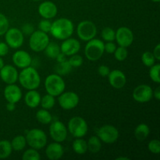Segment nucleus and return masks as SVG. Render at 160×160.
<instances>
[{"label":"nucleus","mask_w":160,"mask_h":160,"mask_svg":"<svg viewBox=\"0 0 160 160\" xmlns=\"http://www.w3.org/2000/svg\"><path fill=\"white\" fill-rule=\"evenodd\" d=\"M73 22L67 18H59L52 23L50 34L58 40H65L73 34Z\"/></svg>","instance_id":"1"},{"label":"nucleus","mask_w":160,"mask_h":160,"mask_svg":"<svg viewBox=\"0 0 160 160\" xmlns=\"http://www.w3.org/2000/svg\"><path fill=\"white\" fill-rule=\"evenodd\" d=\"M18 81L20 85L27 90H36L41 84V77L34 67L22 69L19 73Z\"/></svg>","instance_id":"2"},{"label":"nucleus","mask_w":160,"mask_h":160,"mask_svg":"<svg viewBox=\"0 0 160 160\" xmlns=\"http://www.w3.org/2000/svg\"><path fill=\"white\" fill-rule=\"evenodd\" d=\"M45 88L47 94L58 97L65 92L66 84L60 75L57 73L50 74L45 80Z\"/></svg>","instance_id":"3"},{"label":"nucleus","mask_w":160,"mask_h":160,"mask_svg":"<svg viewBox=\"0 0 160 160\" xmlns=\"http://www.w3.org/2000/svg\"><path fill=\"white\" fill-rule=\"evenodd\" d=\"M25 138H26L27 144L31 148L37 150L45 148L48 142L46 134L42 130L38 128H34L28 131Z\"/></svg>","instance_id":"4"},{"label":"nucleus","mask_w":160,"mask_h":160,"mask_svg":"<svg viewBox=\"0 0 160 160\" xmlns=\"http://www.w3.org/2000/svg\"><path fill=\"white\" fill-rule=\"evenodd\" d=\"M104 45L105 44L102 41L95 38L88 41L84 48L86 58L92 62L98 60L104 54Z\"/></svg>","instance_id":"5"},{"label":"nucleus","mask_w":160,"mask_h":160,"mask_svg":"<svg viewBox=\"0 0 160 160\" xmlns=\"http://www.w3.org/2000/svg\"><path fill=\"white\" fill-rule=\"evenodd\" d=\"M67 129L73 137L78 138L84 137L87 134L88 126L84 118L81 117H73L69 120Z\"/></svg>","instance_id":"6"},{"label":"nucleus","mask_w":160,"mask_h":160,"mask_svg":"<svg viewBox=\"0 0 160 160\" xmlns=\"http://www.w3.org/2000/svg\"><path fill=\"white\" fill-rule=\"evenodd\" d=\"M49 42V37L47 33L43 32L40 30L34 31L30 35L29 46L31 49L35 52L44 51Z\"/></svg>","instance_id":"7"},{"label":"nucleus","mask_w":160,"mask_h":160,"mask_svg":"<svg viewBox=\"0 0 160 160\" xmlns=\"http://www.w3.org/2000/svg\"><path fill=\"white\" fill-rule=\"evenodd\" d=\"M77 34L81 41L88 42L96 36V25L91 20H83L77 27Z\"/></svg>","instance_id":"8"},{"label":"nucleus","mask_w":160,"mask_h":160,"mask_svg":"<svg viewBox=\"0 0 160 160\" xmlns=\"http://www.w3.org/2000/svg\"><path fill=\"white\" fill-rule=\"evenodd\" d=\"M97 136L101 142L106 144H113L118 140L120 133L117 128L112 125H104L97 131Z\"/></svg>","instance_id":"9"},{"label":"nucleus","mask_w":160,"mask_h":160,"mask_svg":"<svg viewBox=\"0 0 160 160\" xmlns=\"http://www.w3.org/2000/svg\"><path fill=\"white\" fill-rule=\"evenodd\" d=\"M5 40L8 46L10 48H19L23 45L24 41V35L21 30L16 28H11L5 33Z\"/></svg>","instance_id":"10"},{"label":"nucleus","mask_w":160,"mask_h":160,"mask_svg":"<svg viewBox=\"0 0 160 160\" xmlns=\"http://www.w3.org/2000/svg\"><path fill=\"white\" fill-rule=\"evenodd\" d=\"M58 102L62 109L65 110H70L78 106L80 102L79 96L73 92H63L59 95Z\"/></svg>","instance_id":"11"},{"label":"nucleus","mask_w":160,"mask_h":160,"mask_svg":"<svg viewBox=\"0 0 160 160\" xmlns=\"http://www.w3.org/2000/svg\"><path fill=\"white\" fill-rule=\"evenodd\" d=\"M49 134L52 139L56 142H63L67 138V129L62 122L55 120L50 123Z\"/></svg>","instance_id":"12"},{"label":"nucleus","mask_w":160,"mask_h":160,"mask_svg":"<svg viewBox=\"0 0 160 160\" xmlns=\"http://www.w3.org/2000/svg\"><path fill=\"white\" fill-rule=\"evenodd\" d=\"M134 38L133 31L128 27H120L116 31L115 40L120 46L125 48L131 46L134 42Z\"/></svg>","instance_id":"13"},{"label":"nucleus","mask_w":160,"mask_h":160,"mask_svg":"<svg viewBox=\"0 0 160 160\" xmlns=\"http://www.w3.org/2000/svg\"><path fill=\"white\" fill-rule=\"evenodd\" d=\"M132 97L138 102H148L153 98V90L149 85L140 84L134 89Z\"/></svg>","instance_id":"14"},{"label":"nucleus","mask_w":160,"mask_h":160,"mask_svg":"<svg viewBox=\"0 0 160 160\" xmlns=\"http://www.w3.org/2000/svg\"><path fill=\"white\" fill-rule=\"evenodd\" d=\"M81 50V43L79 41L73 38H68L63 40L60 45L61 52L66 56H71L74 54H78Z\"/></svg>","instance_id":"15"},{"label":"nucleus","mask_w":160,"mask_h":160,"mask_svg":"<svg viewBox=\"0 0 160 160\" xmlns=\"http://www.w3.org/2000/svg\"><path fill=\"white\" fill-rule=\"evenodd\" d=\"M12 62L14 65L20 69H24L30 67L32 63V58L31 55L23 50H17L12 55Z\"/></svg>","instance_id":"16"},{"label":"nucleus","mask_w":160,"mask_h":160,"mask_svg":"<svg viewBox=\"0 0 160 160\" xmlns=\"http://www.w3.org/2000/svg\"><path fill=\"white\" fill-rule=\"evenodd\" d=\"M19 73L17 68L12 65H4L0 70V78L7 84H15L18 81Z\"/></svg>","instance_id":"17"},{"label":"nucleus","mask_w":160,"mask_h":160,"mask_svg":"<svg viewBox=\"0 0 160 160\" xmlns=\"http://www.w3.org/2000/svg\"><path fill=\"white\" fill-rule=\"evenodd\" d=\"M4 98L8 102L17 103L22 98V91L19 86L15 84H8L4 89Z\"/></svg>","instance_id":"18"},{"label":"nucleus","mask_w":160,"mask_h":160,"mask_svg":"<svg viewBox=\"0 0 160 160\" xmlns=\"http://www.w3.org/2000/svg\"><path fill=\"white\" fill-rule=\"evenodd\" d=\"M107 77L110 85L116 89L122 88L124 87L127 83L126 75L120 70H112L109 72Z\"/></svg>","instance_id":"19"},{"label":"nucleus","mask_w":160,"mask_h":160,"mask_svg":"<svg viewBox=\"0 0 160 160\" xmlns=\"http://www.w3.org/2000/svg\"><path fill=\"white\" fill-rule=\"evenodd\" d=\"M39 15L44 19L50 20L54 18L58 12V9L56 5L51 1H45L41 3L38 6Z\"/></svg>","instance_id":"20"},{"label":"nucleus","mask_w":160,"mask_h":160,"mask_svg":"<svg viewBox=\"0 0 160 160\" xmlns=\"http://www.w3.org/2000/svg\"><path fill=\"white\" fill-rule=\"evenodd\" d=\"M64 148L59 142L50 143L45 149V155L50 160H58L63 156Z\"/></svg>","instance_id":"21"},{"label":"nucleus","mask_w":160,"mask_h":160,"mask_svg":"<svg viewBox=\"0 0 160 160\" xmlns=\"http://www.w3.org/2000/svg\"><path fill=\"white\" fill-rule=\"evenodd\" d=\"M41 95L36 90H28L24 96L25 104L28 107L34 109L38 107L41 102Z\"/></svg>","instance_id":"22"},{"label":"nucleus","mask_w":160,"mask_h":160,"mask_svg":"<svg viewBox=\"0 0 160 160\" xmlns=\"http://www.w3.org/2000/svg\"><path fill=\"white\" fill-rule=\"evenodd\" d=\"M134 137L139 142H143L149 135V127L145 123H140L134 129Z\"/></svg>","instance_id":"23"},{"label":"nucleus","mask_w":160,"mask_h":160,"mask_svg":"<svg viewBox=\"0 0 160 160\" xmlns=\"http://www.w3.org/2000/svg\"><path fill=\"white\" fill-rule=\"evenodd\" d=\"M72 148H73V150L74 151V152L77 153V154H85L88 151L87 142L85 140H84V139H82V138H76L73 142Z\"/></svg>","instance_id":"24"},{"label":"nucleus","mask_w":160,"mask_h":160,"mask_svg":"<svg viewBox=\"0 0 160 160\" xmlns=\"http://www.w3.org/2000/svg\"><path fill=\"white\" fill-rule=\"evenodd\" d=\"M88 151L91 153H98L102 148V142L98 136H92L87 142Z\"/></svg>","instance_id":"25"},{"label":"nucleus","mask_w":160,"mask_h":160,"mask_svg":"<svg viewBox=\"0 0 160 160\" xmlns=\"http://www.w3.org/2000/svg\"><path fill=\"white\" fill-rule=\"evenodd\" d=\"M35 117L38 121L42 123V124H49L52 121V116L51 115V113L47 109H39L36 112Z\"/></svg>","instance_id":"26"},{"label":"nucleus","mask_w":160,"mask_h":160,"mask_svg":"<svg viewBox=\"0 0 160 160\" xmlns=\"http://www.w3.org/2000/svg\"><path fill=\"white\" fill-rule=\"evenodd\" d=\"M12 145H11V143L9 141H0V159H7L12 154Z\"/></svg>","instance_id":"27"},{"label":"nucleus","mask_w":160,"mask_h":160,"mask_svg":"<svg viewBox=\"0 0 160 160\" xmlns=\"http://www.w3.org/2000/svg\"><path fill=\"white\" fill-rule=\"evenodd\" d=\"M44 51L46 56L50 59H56L58 55L61 52L60 46L56 42H49Z\"/></svg>","instance_id":"28"},{"label":"nucleus","mask_w":160,"mask_h":160,"mask_svg":"<svg viewBox=\"0 0 160 160\" xmlns=\"http://www.w3.org/2000/svg\"><path fill=\"white\" fill-rule=\"evenodd\" d=\"M10 143L11 145H12V150L17 152L22 151V150L24 149V148L26 147V138L23 135L16 136V137L13 138V139L11 141Z\"/></svg>","instance_id":"29"},{"label":"nucleus","mask_w":160,"mask_h":160,"mask_svg":"<svg viewBox=\"0 0 160 160\" xmlns=\"http://www.w3.org/2000/svg\"><path fill=\"white\" fill-rule=\"evenodd\" d=\"M72 68L73 67H71L68 60H66L63 61V62H58L56 67H55L54 70L57 74L60 75V76H63V75H67L70 73Z\"/></svg>","instance_id":"30"},{"label":"nucleus","mask_w":160,"mask_h":160,"mask_svg":"<svg viewBox=\"0 0 160 160\" xmlns=\"http://www.w3.org/2000/svg\"><path fill=\"white\" fill-rule=\"evenodd\" d=\"M55 102H56L55 97L49 95V94H47L41 98L40 105L42 106V109L48 110V109H51L52 108H53V106H55Z\"/></svg>","instance_id":"31"},{"label":"nucleus","mask_w":160,"mask_h":160,"mask_svg":"<svg viewBox=\"0 0 160 160\" xmlns=\"http://www.w3.org/2000/svg\"><path fill=\"white\" fill-rule=\"evenodd\" d=\"M149 77L152 79V81H154L156 84L160 83V78H159V70H160V64L155 63L154 65L149 67Z\"/></svg>","instance_id":"32"},{"label":"nucleus","mask_w":160,"mask_h":160,"mask_svg":"<svg viewBox=\"0 0 160 160\" xmlns=\"http://www.w3.org/2000/svg\"><path fill=\"white\" fill-rule=\"evenodd\" d=\"M40 159L41 156L38 150L32 148L26 150L22 156L23 160H39Z\"/></svg>","instance_id":"33"},{"label":"nucleus","mask_w":160,"mask_h":160,"mask_svg":"<svg viewBox=\"0 0 160 160\" xmlns=\"http://www.w3.org/2000/svg\"><path fill=\"white\" fill-rule=\"evenodd\" d=\"M142 61L145 67H151L152 66L156 63V59H155L152 52L147 51L142 55Z\"/></svg>","instance_id":"34"},{"label":"nucleus","mask_w":160,"mask_h":160,"mask_svg":"<svg viewBox=\"0 0 160 160\" xmlns=\"http://www.w3.org/2000/svg\"><path fill=\"white\" fill-rule=\"evenodd\" d=\"M114 57L119 62H122V61H124L125 59L128 58V48H125V47L119 46L118 48H116L115 52H113Z\"/></svg>","instance_id":"35"},{"label":"nucleus","mask_w":160,"mask_h":160,"mask_svg":"<svg viewBox=\"0 0 160 160\" xmlns=\"http://www.w3.org/2000/svg\"><path fill=\"white\" fill-rule=\"evenodd\" d=\"M102 38L106 42H113L115 40L116 31L109 27H106L102 31Z\"/></svg>","instance_id":"36"},{"label":"nucleus","mask_w":160,"mask_h":160,"mask_svg":"<svg viewBox=\"0 0 160 160\" xmlns=\"http://www.w3.org/2000/svg\"><path fill=\"white\" fill-rule=\"evenodd\" d=\"M9 28V23L7 17L0 12V36L4 35L5 33Z\"/></svg>","instance_id":"37"},{"label":"nucleus","mask_w":160,"mask_h":160,"mask_svg":"<svg viewBox=\"0 0 160 160\" xmlns=\"http://www.w3.org/2000/svg\"><path fill=\"white\" fill-rule=\"evenodd\" d=\"M68 62H70V64L71 65L72 67H75V68H77V67H80L81 65H82L84 60H83L82 56L78 54H74L73 55V56H70Z\"/></svg>","instance_id":"38"},{"label":"nucleus","mask_w":160,"mask_h":160,"mask_svg":"<svg viewBox=\"0 0 160 160\" xmlns=\"http://www.w3.org/2000/svg\"><path fill=\"white\" fill-rule=\"evenodd\" d=\"M148 148L153 154H159L160 152V142L158 139L150 141L148 145Z\"/></svg>","instance_id":"39"},{"label":"nucleus","mask_w":160,"mask_h":160,"mask_svg":"<svg viewBox=\"0 0 160 160\" xmlns=\"http://www.w3.org/2000/svg\"><path fill=\"white\" fill-rule=\"evenodd\" d=\"M52 26V22L48 19H43L38 23V29L45 33H48L50 31Z\"/></svg>","instance_id":"40"},{"label":"nucleus","mask_w":160,"mask_h":160,"mask_svg":"<svg viewBox=\"0 0 160 160\" xmlns=\"http://www.w3.org/2000/svg\"><path fill=\"white\" fill-rule=\"evenodd\" d=\"M21 31L23 35L30 36L34 31V28L31 23H26L21 27Z\"/></svg>","instance_id":"41"},{"label":"nucleus","mask_w":160,"mask_h":160,"mask_svg":"<svg viewBox=\"0 0 160 160\" xmlns=\"http://www.w3.org/2000/svg\"><path fill=\"white\" fill-rule=\"evenodd\" d=\"M117 48V45L113 42H107L104 45V50L109 54H113Z\"/></svg>","instance_id":"42"},{"label":"nucleus","mask_w":160,"mask_h":160,"mask_svg":"<svg viewBox=\"0 0 160 160\" xmlns=\"http://www.w3.org/2000/svg\"><path fill=\"white\" fill-rule=\"evenodd\" d=\"M110 72V69L106 65H101L98 68V74L101 75L102 77H107Z\"/></svg>","instance_id":"43"},{"label":"nucleus","mask_w":160,"mask_h":160,"mask_svg":"<svg viewBox=\"0 0 160 160\" xmlns=\"http://www.w3.org/2000/svg\"><path fill=\"white\" fill-rule=\"evenodd\" d=\"M9 48L8 45L5 42H0V56L3 57L6 56L9 52Z\"/></svg>","instance_id":"44"},{"label":"nucleus","mask_w":160,"mask_h":160,"mask_svg":"<svg viewBox=\"0 0 160 160\" xmlns=\"http://www.w3.org/2000/svg\"><path fill=\"white\" fill-rule=\"evenodd\" d=\"M152 54L156 61L160 60V44L156 45V46L154 48V50H153Z\"/></svg>","instance_id":"45"},{"label":"nucleus","mask_w":160,"mask_h":160,"mask_svg":"<svg viewBox=\"0 0 160 160\" xmlns=\"http://www.w3.org/2000/svg\"><path fill=\"white\" fill-rule=\"evenodd\" d=\"M153 97L156 100L159 101L160 100V87H157L153 92Z\"/></svg>","instance_id":"46"},{"label":"nucleus","mask_w":160,"mask_h":160,"mask_svg":"<svg viewBox=\"0 0 160 160\" xmlns=\"http://www.w3.org/2000/svg\"><path fill=\"white\" fill-rule=\"evenodd\" d=\"M16 109V105L15 103L12 102H8L7 105H6V109L9 112H12V111L15 110Z\"/></svg>","instance_id":"47"},{"label":"nucleus","mask_w":160,"mask_h":160,"mask_svg":"<svg viewBox=\"0 0 160 160\" xmlns=\"http://www.w3.org/2000/svg\"><path fill=\"white\" fill-rule=\"evenodd\" d=\"M56 60H57L58 62H63V61L67 60L66 59V56L63 54L62 52H60L59 55L57 56V57L56 58Z\"/></svg>","instance_id":"48"},{"label":"nucleus","mask_w":160,"mask_h":160,"mask_svg":"<svg viewBox=\"0 0 160 160\" xmlns=\"http://www.w3.org/2000/svg\"><path fill=\"white\" fill-rule=\"evenodd\" d=\"M5 65V63H4V61H3V59H2V58L1 57V56H0V70H1L2 68L3 67V66Z\"/></svg>","instance_id":"49"},{"label":"nucleus","mask_w":160,"mask_h":160,"mask_svg":"<svg viewBox=\"0 0 160 160\" xmlns=\"http://www.w3.org/2000/svg\"><path fill=\"white\" fill-rule=\"evenodd\" d=\"M117 160H120V159H124V160H128V159H128V157H118V158H117Z\"/></svg>","instance_id":"50"},{"label":"nucleus","mask_w":160,"mask_h":160,"mask_svg":"<svg viewBox=\"0 0 160 160\" xmlns=\"http://www.w3.org/2000/svg\"><path fill=\"white\" fill-rule=\"evenodd\" d=\"M151 1L154 2H159L160 0H151Z\"/></svg>","instance_id":"51"},{"label":"nucleus","mask_w":160,"mask_h":160,"mask_svg":"<svg viewBox=\"0 0 160 160\" xmlns=\"http://www.w3.org/2000/svg\"><path fill=\"white\" fill-rule=\"evenodd\" d=\"M33 1H35V2H38V1H41V0H33Z\"/></svg>","instance_id":"52"}]
</instances>
